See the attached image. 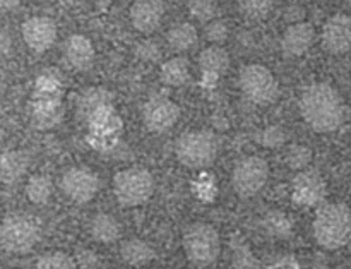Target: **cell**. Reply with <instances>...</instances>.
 <instances>
[{
    "label": "cell",
    "instance_id": "cell-24",
    "mask_svg": "<svg viewBox=\"0 0 351 269\" xmlns=\"http://www.w3.org/2000/svg\"><path fill=\"white\" fill-rule=\"evenodd\" d=\"M264 229L271 237L276 239H288L293 232V223H291L290 216H287L281 211H271L267 213L264 218Z\"/></svg>",
    "mask_w": 351,
    "mask_h": 269
},
{
    "label": "cell",
    "instance_id": "cell-25",
    "mask_svg": "<svg viewBox=\"0 0 351 269\" xmlns=\"http://www.w3.org/2000/svg\"><path fill=\"white\" fill-rule=\"evenodd\" d=\"M237 7L245 19L261 21L269 16L274 0H237Z\"/></svg>",
    "mask_w": 351,
    "mask_h": 269
},
{
    "label": "cell",
    "instance_id": "cell-21",
    "mask_svg": "<svg viewBox=\"0 0 351 269\" xmlns=\"http://www.w3.org/2000/svg\"><path fill=\"white\" fill-rule=\"evenodd\" d=\"M199 65H201V71L208 75H219L225 74L230 67V55L221 45H211L206 50L201 51L199 55Z\"/></svg>",
    "mask_w": 351,
    "mask_h": 269
},
{
    "label": "cell",
    "instance_id": "cell-27",
    "mask_svg": "<svg viewBox=\"0 0 351 269\" xmlns=\"http://www.w3.org/2000/svg\"><path fill=\"white\" fill-rule=\"evenodd\" d=\"M189 14L199 23H211L216 19L218 14V5L215 0H187Z\"/></svg>",
    "mask_w": 351,
    "mask_h": 269
},
{
    "label": "cell",
    "instance_id": "cell-20",
    "mask_svg": "<svg viewBox=\"0 0 351 269\" xmlns=\"http://www.w3.org/2000/svg\"><path fill=\"white\" fill-rule=\"evenodd\" d=\"M167 43L177 54H185V51H191L197 47L199 33L194 24L178 23L168 30Z\"/></svg>",
    "mask_w": 351,
    "mask_h": 269
},
{
    "label": "cell",
    "instance_id": "cell-33",
    "mask_svg": "<svg viewBox=\"0 0 351 269\" xmlns=\"http://www.w3.org/2000/svg\"><path fill=\"white\" fill-rule=\"evenodd\" d=\"M137 54H139V57L143 58V60H156V58L160 57V48H158L156 43H153V41H143V43H139V47H137Z\"/></svg>",
    "mask_w": 351,
    "mask_h": 269
},
{
    "label": "cell",
    "instance_id": "cell-15",
    "mask_svg": "<svg viewBox=\"0 0 351 269\" xmlns=\"http://www.w3.org/2000/svg\"><path fill=\"white\" fill-rule=\"evenodd\" d=\"M315 40V30L311 23H293L281 34V51L285 57L297 58L307 54Z\"/></svg>",
    "mask_w": 351,
    "mask_h": 269
},
{
    "label": "cell",
    "instance_id": "cell-1",
    "mask_svg": "<svg viewBox=\"0 0 351 269\" xmlns=\"http://www.w3.org/2000/svg\"><path fill=\"white\" fill-rule=\"evenodd\" d=\"M300 112L307 126L319 134L335 132L350 115L343 96L328 82H315L302 93Z\"/></svg>",
    "mask_w": 351,
    "mask_h": 269
},
{
    "label": "cell",
    "instance_id": "cell-2",
    "mask_svg": "<svg viewBox=\"0 0 351 269\" xmlns=\"http://www.w3.org/2000/svg\"><path fill=\"white\" fill-rule=\"evenodd\" d=\"M314 239L322 249L338 250L351 242V209L343 202H329L319 208L312 223Z\"/></svg>",
    "mask_w": 351,
    "mask_h": 269
},
{
    "label": "cell",
    "instance_id": "cell-35",
    "mask_svg": "<svg viewBox=\"0 0 351 269\" xmlns=\"http://www.w3.org/2000/svg\"><path fill=\"white\" fill-rule=\"evenodd\" d=\"M19 3H21V0H0V7H2V10H5V12L17 9V7H19Z\"/></svg>",
    "mask_w": 351,
    "mask_h": 269
},
{
    "label": "cell",
    "instance_id": "cell-29",
    "mask_svg": "<svg viewBox=\"0 0 351 269\" xmlns=\"http://www.w3.org/2000/svg\"><path fill=\"white\" fill-rule=\"evenodd\" d=\"M34 269H75V263L69 254L57 250L41 256Z\"/></svg>",
    "mask_w": 351,
    "mask_h": 269
},
{
    "label": "cell",
    "instance_id": "cell-13",
    "mask_svg": "<svg viewBox=\"0 0 351 269\" xmlns=\"http://www.w3.org/2000/svg\"><path fill=\"white\" fill-rule=\"evenodd\" d=\"M322 47L331 55H345L351 50V17L346 14H335L322 27Z\"/></svg>",
    "mask_w": 351,
    "mask_h": 269
},
{
    "label": "cell",
    "instance_id": "cell-16",
    "mask_svg": "<svg viewBox=\"0 0 351 269\" xmlns=\"http://www.w3.org/2000/svg\"><path fill=\"white\" fill-rule=\"evenodd\" d=\"M62 55H64V60L67 62L69 67L82 72L93 67L96 51L89 38H86L84 34H72L65 40L64 47H62Z\"/></svg>",
    "mask_w": 351,
    "mask_h": 269
},
{
    "label": "cell",
    "instance_id": "cell-26",
    "mask_svg": "<svg viewBox=\"0 0 351 269\" xmlns=\"http://www.w3.org/2000/svg\"><path fill=\"white\" fill-rule=\"evenodd\" d=\"M230 269H261V263L247 244H235L232 246Z\"/></svg>",
    "mask_w": 351,
    "mask_h": 269
},
{
    "label": "cell",
    "instance_id": "cell-7",
    "mask_svg": "<svg viewBox=\"0 0 351 269\" xmlns=\"http://www.w3.org/2000/svg\"><path fill=\"white\" fill-rule=\"evenodd\" d=\"M243 96L256 105H269L280 95V84L273 72L261 64H249L239 74Z\"/></svg>",
    "mask_w": 351,
    "mask_h": 269
},
{
    "label": "cell",
    "instance_id": "cell-36",
    "mask_svg": "<svg viewBox=\"0 0 351 269\" xmlns=\"http://www.w3.org/2000/svg\"><path fill=\"white\" fill-rule=\"evenodd\" d=\"M346 2H350V3H351V0H346Z\"/></svg>",
    "mask_w": 351,
    "mask_h": 269
},
{
    "label": "cell",
    "instance_id": "cell-5",
    "mask_svg": "<svg viewBox=\"0 0 351 269\" xmlns=\"http://www.w3.org/2000/svg\"><path fill=\"white\" fill-rule=\"evenodd\" d=\"M113 194L123 208H137L153 198L154 177L143 167H130L120 170L113 177Z\"/></svg>",
    "mask_w": 351,
    "mask_h": 269
},
{
    "label": "cell",
    "instance_id": "cell-23",
    "mask_svg": "<svg viewBox=\"0 0 351 269\" xmlns=\"http://www.w3.org/2000/svg\"><path fill=\"white\" fill-rule=\"evenodd\" d=\"M53 192L51 178L47 175H33L26 184V198L33 204H47Z\"/></svg>",
    "mask_w": 351,
    "mask_h": 269
},
{
    "label": "cell",
    "instance_id": "cell-17",
    "mask_svg": "<svg viewBox=\"0 0 351 269\" xmlns=\"http://www.w3.org/2000/svg\"><path fill=\"white\" fill-rule=\"evenodd\" d=\"M29 156L26 151L7 150L0 156V180L3 185H12L26 174Z\"/></svg>",
    "mask_w": 351,
    "mask_h": 269
},
{
    "label": "cell",
    "instance_id": "cell-3",
    "mask_svg": "<svg viewBox=\"0 0 351 269\" xmlns=\"http://www.w3.org/2000/svg\"><path fill=\"white\" fill-rule=\"evenodd\" d=\"M185 257L195 268H209L216 263L221 253V239L218 230L204 222L192 223L182 237Z\"/></svg>",
    "mask_w": 351,
    "mask_h": 269
},
{
    "label": "cell",
    "instance_id": "cell-8",
    "mask_svg": "<svg viewBox=\"0 0 351 269\" xmlns=\"http://www.w3.org/2000/svg\"><path fill=\"white\" fill-rule=\"evenodd\" d=\"M269 178V165L261 156H247L237 163L232 174V187L240 198L259 194Z\"/></svg>",
    "mask_w": 351,
    "mask_h": 269
},
{
    "label": "cell",
    "instance_id": "cell-31",
    "mask_svg": "<svg viewBox=\"0 0 351 269\" xmlns=\"http://www.w3.org/2000/svg\"><path fill=\"white\" fill-rule=\"evenodd\" d=\"M312 160V151L305 146H291L287 156V163L293 170H304Z\"/></svg>",
    "mask_w": 351,
    "mask_h": 269
},
{
    "label": "cell",
    "instance_id": "cell-28",
    "mask_svg": "<svg viewBox=\"0 0 351 269\" xmlns=\"http://www.w3.org/2000/svg\"><path fill=\"white\" fill-rule=\"evenodd\" d=\"M58 119H60V108L55 103L41 102V105L34 110V122L38 129H50L58 122Z\"/></svg>",
    "mask_w": 351,
    "mask_h": 269
},
{
    "label": "cell",
    "instance_id": "cell-10",
    "mask_svg": "<svg viewBox=\"0 0 351 269\" xmlns=\"http://www.w3.org/2000/svg\"><path fill=\"white\" fill-rule=\"evenodd\" d=\"M180 119V108L173 100L167 96H154L147 100L143 108L144 126L151 132L163 134L170 130Z\"/></svg>",
    "mask_w": 351,
    "mask_h": 269
},
{
    "label": "cell",
    "instance_id": "cell-19",
    "mask_svg": "<svg viewBox=\"0 0 351 269\" xmlns=\"http://www.w3.org/2000/svg\"><path fill=\"white\" fill-rule=\"evenodd\" d=\"M89 233H91L93 240L106 246V244H113L120 239L122 226L113 215L98 213V215L93 216L91 223H89Z\"/></svg>",
    "mask_w": 351,
    "mask_h": 269
},
{
    "label": "cell",
    "instance_id": "cell-32",
    "mask_svg": "<svg viewBox=\"0 0 351 269\" xmlns=\"http://www.w3.org/2000/svg\"><path fill=\"white\" fill-rule=\"evenodd\" d=\"M263 141H259V143H263L264 146H280V144H283V139H285V134L281 132L278 127H269V129H266L263 132Z\"/></svg>",
    "mask_w": 351,
    "mask_h": 269
},
{
    "label": "cell",
    "instance_id": "cell-22",
    "mask_svg": "<svg viewBox=\"0 0 351 269\" xmlns=\"http://www.w3.org/2000/svg\"><path fill=\"white\" fill-rule=\"evenodd\" d=\"M160 79L170 88H180L191 79V64L184 57H173L165 62L160 69Z\"/></svg>",
    "mask_w": 351,
    "mask_h": 269
},
{
    "label": "cell",
    "instance_id": "cell-4",
    "mask_svg": "<svg viewBox=\"0 0 351 269\" xmlns=\"http://www.w3.org/2000/svg\"><path fill=\"white\" fill-rule=\"evenodd\" d=\"M219 141L209 130H189L175 144L177 160L191 170L211 167L219 153Z\"/></svg>",
    "mask_w": 351,
    "mask_h": 269
},
{
    "label": "cell",
    "instance_id": "cell-14",
    "mask_svg": "<svg viewBox=\"0 0 351 269\" xmlns=\"http://www.w3.org/2000/svg\"><path fill=\"white\" fill-rule=\"evenodd\" d=\"M163 16V0H134L129 10V17L134 30L144 34L154 33L161 26Z\"/></svg>",
    "mask_w": 351,
    "mask_h": 269
},
{
    "label": "cell",
    "instance_id": "cell-18",
    "mask_svg": "<svg viewBox=\"0 0 351 269\" xmlns=\"http://www.w3.org/2000/svg\"><path fill=\"white\" fill-rule=\"evenodd\" d=\"M120 259L130 268H144L156 259V253L146 240L129 239L120 246Z\"/></svg>",
    "mask_w": 351,
    "mask_h": 269
},
{
    "label": "cell",
    "instance_id": "cell-9",
    "mask_svg": "<svg viewBox=\"0 0 351 269\" xmlns=\"http://www.w3.org/2000/svg\"><path fill=\"white\" fill-rule=\"evenodd\" d=\"M99 177L88 167L69 168L62 175L60 187L65 198L75 204H86L93 201L99 192Z\"/></svg>",
    "mask_w": 351,
    "mask_h": 269
},
{
    "label": "cell",
    "instance_id": "cell-11",
    "mask_svg": "<svg viewBox=\"0 0 351 269\" xmlns=\"http://www.w3.org/2000/svg\"><path fill=\"white\" fill-rule=\"evenodd\" d=\"M328 194L326 182L317 172L302 170L291 184V199L298 208H317Z\"/></svg>",
    "mask_w": 351,
    "mask_h": 269
},
{
    "label": "cell",
    "instance_id": "cell-12",
    "mask_svg": "<svg viewBox=\"0 0 351 269\" xmlns=\"http://www.w3.org/2000/svg\"><path fill=\"white\" fill-rule=\"evenodd\" d=\"M21 34H23V40L27 45V48H31L36 54H43L55 45L58 30L55 21L50 17L33 16L23 23Z\"/></svg>",
    "mask_w": 351,
    "mask_h": 269
},
{
    "label": "cell",
    "instance_id": "cell-6",
    "mask_svg": "<svg viewBox=\"0 0 351 269\" xmlns=\"http://www.w3.org/2000/svg\"><path fill=\"white\" fill-rule=\"evenodd\" d=\"M40 239L38 223L26 215H9L0 225V246L7 254H27Z\"/></svg>",
    "mask_w": 351,
    "mask_h": 269
},
{
    "label": "cell",
    "instance_id": "cell-30",
    "mask_svg": "<svg viewBox=\"0 0 351 269\" xmlns=\"http://www.w3.org/2000/svg\"><path fill=\"white\" fill-rule=\"evenodd\" d=\"M204 34L213 45H223L226 40H228L230 30H228V26H226L225 21L215 19V21H211V23L206 24Z\"/></svg>",
    "mask_w": 351,
    "mask_h": 269
},
{
    "label": "cell",
    "instance_id": "cell-34",
    "mask_svg": "<svg viewBox=\"0 0 351 269\" xmlns=\"http://www.w3.org/2000/svg\"><path fill=\"white\" fill-rule=\"evenodd\" d=\"M266 269H302V266L295 257L287 256V257H280L278 261L271 263Z\"/></svg>",
    "mask_w": 351,
    "mask_h": 269
}]
</instances>
